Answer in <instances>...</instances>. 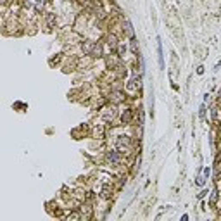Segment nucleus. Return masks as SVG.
Instances as JSON below:
<instances>
[{
  "label": "nucleus",
  "mask_w": 221,
  "mask_h": 221,
  "mask_svg": "<svg viewBox=\"0 0 221 221\" xmlns=\"http://www.w3.org/2000/svg\"><path fill=\"white\" fill-rule=\"evenodd\" d=\"M80 211H81L83 219H88V218H92V214H93V209H92V207H90L88 204H81Z\"/></svg>",
  "instance_id": "obj_5"
},
{
  "label": "nucleus",
  "mask_w": 221,
  "mask_h": 221,
  "mask_svg": "<svg viewBox=\"0 0 221 221\" xmlns=\"http://www.w3.org/2000/svg\"><path fill=\"white\" fill-rule=\"evenodd\" d=\"M47 21H48V24H50V26H52V24H55V16H54V14H48V16H47Z\"/></svg>",
  "instance_id": "obj_13"
},
{
  "label": "nucleus",
  "mask_w": 221,
  "mask_h": 221,
  "mask_svg": "<svg viewBox=\"0 0 221 221\" xmlns=\"http://www.w3.org/2000/svg\"><path fill=\"white\" fill-rule=\"evenodd\" d=\"M83 216H81V211L80 213H69L68 214V219H81Z\"/></svg>",
  "instance_id": "obj_9"
},
{
  "label": "nucleus",
  "mask_w": 221,
  "mask_h": 221,
  "mask_svg": "<svg viewBox=\"0 0 221 221\" xmlns=\"http://www.w3.org/2000/svg\"><path fill=\"white\" fill-rule=\"evenodd\" d=\"M202 73H204V66H199L197 68V74H202Z\"/></svg>",
  "instance_id": "obj_16"
},
{
  "label": "nucleus",
  "mask_w": 221,
  "mask_h": 221,
  "mask_svg": "<svg viewBox=\"0 0 221 221\" xmlns=\"http://www.w3.org/2000/svg\"><path fill=\"white\" fill-rule=\"evenodd\" d=\"M209 174H211V169H209V168H206V169H204V176H206V178H207Z\"/></svg>",
  "instance_id": "obj_18"
},
{
  "label": "nucleus",
  "mask_w": 221,
  "mask_h": 221,
  "mask_svg": "<svg viewBox=\"0 0 221 221\" xmlns=\"http://www.w3.org/2000/svg\"><path fill=\"white\" fill-rule=\"evenodd\" d=\"M43 5H45V2H43V0H36V11H38V12L43 9Z\"/></svg>",
  "instance_id": "obj_14"
},
{
  "label": "nucleus",
  "mask_w": 221,
  "mask_h": 221,
  "mask_svg": "<svg viewBox=\"0 0 221 221\" xmlns=\"http://www.w3.org/2000/svg\"><path fill=\"white\" fill-rule=\"evenodd\" d=\"M110 192H112V190L105 185V186H104V190H102V197H104V199H109V197H110Z\"/></svg>",
  "instance_id": "obj_10"
},
{
  "label": "nucleus",
  "mask_w": 221,
  "mask_h": 221,
  "mask_svg": "<svg viewBox=\"0 0 221 221\" xmlns=\"http://www.w3.org/2000/svg\"><path fill=\"white\" fill-rule=\"evenodd\" d=\"M131 117H133V110L130 107H126V109L121 112V123L123 124H130L131 123Z\"/></svg>",
  "instance_id": "obj_4"
},
{
  "label": "nucleus",
  "mask_w": 221,
  "mask_h": 221,
  "mask_svg": "<svg viewBox=\"0 0 221 221\" xmlns=\"http://www.w3.org/2000/svg\"><path fill=\"white\" fill-rule=\"evenodd\" d=\"M114 114H116V112H114V107H105L104 112H102V116H104L105 121H112V119H114Z\"/></svg>",
  "instance_id": "obj_7"
},
{
  "label": "nucleus",
  "mask_w": 221,
  "mask_h": 221,
  "mask_svg": "<svg viewBox=\"0 0 221 221\" xmlns=\"http://www.w3.org/2000/svg\"><path fill=\"white\" fill-rule=\"evenodd\" d=\"M126 35H128L130 38H133V36H135V33H133V28H131V24L128 23V21H126Z\"/></svg>",
  "instance_id": "obj_11"
},
{
  "label": "nucleus",
  "mask_w": 221,
  "mask_h": 221,
  "mask_svg": "<svg viewBox=\"0 0 221 221\" xmlns=\"http://www.w3.org/2000/svg\"><path fill=\"white\" fill-rule=\"evenodd\" d=\"M200 112H199V116H200V119H206V105H204V104H202V105H200Z\"/></svg>",
  "instance_id": "obj_12"
},
{
  "label": "nucleus",
  "mask_w": 221,
  "mask_h": 221,
  "mask_svg": "<svg viewBox=\"0 0 221 221\" xmlns=\"http://www.w3.org/2000/svg\"><path fill=\"white\" fill-rule=\"evenodd\" d=\"M92 133H93V137L95 138L104 140V138H105V126H104V124H97V126H93Z\"/></svg>",
  "instance_id": "obj_2"
},
{
  "label": "nucleus",
  "mask_w": 221,
  "mask_h": 221,
  "mask_svg": "<svg viewBox=\"0 0 221 221\" xmlns=\"http://www.w3.org/2000/svg\"><path fill=\"white\" fill-rule=\"evenodd\" d=\"M197 185H204V178H202V176L197 178Z\"/></svg>",
  "instance_id": "obj_17"
},
{
  "label": "nucleus",
  "mask_w": 221,
  "mask_h": 221,
  "mask_svg": "<svg viewBox=\"0 0 221 221\" xmlns=\"http://www.w3.org/2000/svg\"><path fill=\"white\" fill-rule=\"evenodd\" d=\"M81 48H83V54L90 55V54H93V52H95L97 45H95V43H93V41L86 40V41H83V43H81Z\"/></svg>",
  "instance_id": "obj_3"
},
{
  "label": "nucleus",
  "mask_w": 221,
  "mask_h": 221,
  "mask_svg": "<svg viewBox=\"0 0 221 221\" xmlns=\"http://www.w3.org/2000/svg\"><path fill=\"white\" fill-rule=\"evenodd\" d=\"M157 55H159V68L164 69V55H162V45H161V38H157Z\"/></svg>",
  "instance_id": "obj_6"
},
{
  "label": "nucleus",
  "mask_w": 221,
  "mask_h": 221,
  "mask_svg": "<svg viewBox=\"0 0 221 221\" xmlns=\"http://www.w3.org/2000/svg\"><path fill=\"white\" fill-rule=\"evenodd\" d=\"M105 159L109 161L110 164H121V154L116 150H109L105 152Z\"/></svg>",
  "instance_id": "obj_1"
},
{
  "label": "nucleus",
  "mask_w": 221,
  "mask_h": 221,
  "mask_svg": "<svg viewBox=\"0 0 221 221\" xmlns=\"http://www.w3.org/2000/svg\"><path fill=\"white\" fill-rule=\"evenodd\" d=\"M218 188H221V181H218Z\"/></svg>",
  "instance_id": "obj_19"
},
{
  "label": "nucleus",
  "mask_w": 221,
  "mask_h": 221,
  "mask_svg": "<svg viewBox=\"0 0 221 221\" xmlns=\"http://www.w3.org/2000/svg\"><path fill=\"white\" fill-rule=\"evenodd\" d=\"M216 200H218V190H216V192H213V195H211V204H216Z\"/></svg>",
  "instance_id": "obj_15"
},
{
  "label": "nucleus",
  "mask_w": 221,
  "mask_h": 221,
  "mask_svg": "<svg viewBox=\"0 0 221 221\" xmlns=\"http://www.w3.org/2000/svg\"><path fill=\"white\" fill-rule=\"evenodd\" d=\"M112 97H114V98H112L114 102H121V100H124V93H121V92H114Z\"/></svg>",
  "instance_id": "obj_8"
}]
</instances>
